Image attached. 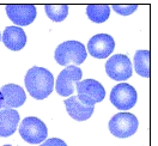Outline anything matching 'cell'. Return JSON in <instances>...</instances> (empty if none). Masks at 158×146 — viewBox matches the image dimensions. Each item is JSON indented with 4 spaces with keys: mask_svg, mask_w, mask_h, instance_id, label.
<instances>
[{
    "mask_svg": "<svg viewBox=\"0 0 158 146\" xmlns=\"http://www.w3.org/2000/svg\"><path fill=\"white\" fill-rule=\"evenodd\" d=\"M24 83L31 97L35 99H44L53 91L54 77L48 69L35 66L27 72Z\"/></svg>",
    "mask_w": 158,
    "mask_h": 146,
    "instance_id": "6da1fadb",
    "label": "cell"
},
{
    "mask_svg": "<svg viewBox=\"0 0 158 146\" xmlns=\"http://www.w3.org/2000/svg\"><path fill=\"white\" fill-rule=\"evenodd\" d=\"M54 58L61 66H69V64L78 66L86 59V48L78 41H66L56 47Z\"/></svg>",
    "mask_w": 158,
    "mask_h": 146,
    "instance_id": "7a4b0ae2",
    "label": "cell"
},
{
    "mask_svg": "<svg viewBox=\"0 0 158 146\" xmlns=\"http://www.w3.org/2000/svg\"><path fill=\"white\" fill-rule=\"evenodd\" d=\"M19 134L22 139L27 143L36 145L43 143L47 139L48 129L44 122L39 117L29 116L22 121L19 126Z\"/></svg>",
    "mask_w": 158,
    "mask_h": 146,
    "instance_id": "3957f363",
    "label": "cell"
},
{
    "mask_svg": "<svg viewBox=\"0 0 158 146\" xmlns=\"http://www.w3.org/2000/svg\"><path fill=\"white\" fill-rule=\"evenodd\" d=\"M74 88H77L78 99L85 106L95 107L96 103L102 102L106 97V89L95 79H85L78 81L76 83Z\"/></svg>",
    "mask_w": 158,
    "mask_h": 146,
    "instance_id": "277c9868",
    "label": "cell"
},
{
    "mask_svg": "<svg viewBox=\"0 0 158 146\" xmlns=\"http://www.w3.org/2000/svg\"><path fill=\"white\" fill-rule=\"evenodd\" d=\"M139 122L135 115L131 113H118L115 114L109 121V131L116 138H128L132 136L138 129Z\"/></svg>",
    "mask_w": 158,
    "mask_h": 146,
    "instance_id": "5b68a950",
    "label": "cell"
},
{
    "mask_svg": "<svg viewBox=\"0 0 158 146\" xmlns=\"http://www.w3.org/2000/svg\"><path fill=\"white\" fill-rule=\"evenodd\" d=\"M106 72L111 79L116 81H125L132 77V62L127 55L115 54L106 62Z\"/></svg>",
    "mask_w": 158,
    "mask_h": 146,
    "instance_id": "8992f818",
    "label": "cell"
},
{
    "mask_svg": "<svg viewBox=\"0 0 158 146\" xmlns=\"http://www.w3.org/2000/svg\"><path fill=\"white\" fill-rule=\"evenodd\" d=\"M138 95L135 89L127 83H120L115 85L110 92V102L118 110H129L137 103Z\"/></svg>",
    "mask_w": 158,
    "mask_h": 146,
    "instance_id": "52a82bcc",
    "label": "cell"
},
{
    "mask_svg": "<svg viewBox=\"0 0 158 146\" xmlns=\"http://www.w3.org/2000/svg\"><path fill=\"white\" fill-rule=\"evenodd\" d=\"M83 77V72L78 66L71 65L64 68L60 74L58 76V79L55 81V90L60 96H71L74 92V85L76 83L80 81Z\"/></svg>",
    "mask_w": 158,
    "mask_h": 146,
    "instance_id": "ba28073f",
    "label": "cell"
},
{
    "mask_svg": "<svg viewBox=\"0 0 158 146\" xmlns=\"http://www.w3.org/2000/svg\"><path fill=\"white\" fill-rule=\"evenodd\" d=\"M115 41L108 34H97L90 39L88 52L96 59H106L114 52Z\"/></svg>",
    "mask_w": 158,
    "mask_h": 146,
    "instance_id": "9c48e42d",
    "label": "cell"
},
{
    "mask_svg": "<svg viewBox=\"0 0 158 146\" xmlns=\"http://www.w3.org/2000/svg\"><path fill=\"white\" fill-rule=\"evenodd\" d=\"M6 15L16 25L25 27L31 24L37 15L36 7L29 4L22 5H7L6 6Z\"/></svg>",
    "mask_w": 158,
    "mask_h": 146,
    "instance_id": "30bf717a",
    "label": "cell"
},
{
    "mask_svg": "<svg viewBox=\"0 0 158 146\" xmlns=\"http://www.w3.org/2000/svg\"><path fill=\"white\" fill-rule=\"evenodd\" d=\"M2 95V108L4 109H15L23 106L27 101V95L19 85L7 84L0 90Z\"/></svg>",
    "mask_w": 158,
    "mask_h": 146,
    "instance_id": "8fae6325",
    "label": "cell"
},
{
    "mask_svg": "<svg viewBox=\"0 0 158 146\" xmlns=\"http://www.w3.org/2000/svg\"><path fill=\"white\" fill-rule=\"evenodd\" d=\"M1 40L6 48L15 52L23 49L27 44V35L19 27H7L2 32Z\"/></svg>",
    "mask_w": 158,
    "mask_h": 146,
    "instance_id": "7c38bea8",
    "label": "cell"
},
{
    "mask_svg": "<svg viewBox=\"0 0 158 146\" xmlns=\"http://www.w3.org/2000/svg\"><path fill=\"white\" fill-rule=\"evenodd\" d=\"M64 103H65V107H66L69 115L77 121H85V120L90 119L95 110V107H92V106L83 104L77 96H71L67 99H65Z\"/></svg>",
    "mask_w": 158,
    "mask_h": 146,
    "instance_id": "4fadbf2b",
    "label": "cell"
},
{
    "mask_svg": "<svg viewBox=\"0 0 158 146\" xmlns=\"http://www.w3.org/2000/svg\"><path fill=\"white\" fill-rule=\"evenodd\" d=\"M19 123V114L15 109L0 110V136L7 138L12 136Z\"/></svg>",
    "mask_w": 158,
    "mask_h": 146,
    "instance_id": "5bb4252c",
    "label": "cell"
},
{
    "mask_svg": "<svg viewBox=\"0 0 158 146\" xmlns=\"http://www.w3.org/2000/svg\"><path fill=\"white\" fill-rule=\"evenodd\" d=\"M134 69L139 76L150 77V50H137L134 54Z\"/></svg>",
    "mask_w": 158,
    "mask_h": 146,
    "instance_id": "9a60e30c",
    "label": "cell"
},
{
    "mask_svg": "<svg viewBox=\"0 0 158 146\" xmlns=\"http://www.w3.org/2000/svg\"><path fill=\"white\" fill-rule=\"evenodd\" d=\"M86 15L94 23H104L110 16V7L108 5H88Z\"/></svg>",
    "mask_w": 158,
    "mask_h": 146,
    "instance_id": "2e32d148",
    "label": "cell"
},
{
    "mask_svg": "<svg viewBox=\"0 0 158 146\" xmlns=\"http://www.w3.org/2000/svg\"><path fill=\"white\" fill-rule=\"evenodd\" d=\"M46 15L49 17L53 22H62L69 15V6L65 4H58V5H46L44 6Z\"/></svg>",
    "mask_w": 158,
    "mask_h": 146,
    "instance_id": "e0dca14e",
    "label": "cell"
},
{
    "mask_svg": "<svg viewBox=\"0 0 158 146\" xmlns=\"http://www.w3.org/2000/svg\"><path fill=\"white\" fill-rule=\"evenodd\" d=\"M111 7L116 13L121 15V16H129L137 11L138 5H118V4H114Z\"/></svg>",
    "mask_w": 158,
    "mask_h": 146,
    "instance_id": "ac0fdd59",
    "label": "cell"
},
{
    "mask_svg": "<svg viewBox=\"0 0 158 146\" xmlns=\"http://www.w3.org/2000/svg\"><path fill=\"white\" fill-rule=\"evenodd\" d=\"M40 146H67V144L59 138H50L48 140H44Z\"/></svg>",
    "mask_w": 158,
    "mask_h": 146,
    "instance_id": "d6986e66",
    "label": "cell"
},
{
    "mask_svg": "<svg viewBox=\"0 0 158 146\" xmlns=\"http://www.w3.org/2000/svg\"><path fill=\"white\" fill-rule=\"evenodd\" d=\"M2 108V95H1V92H0V109Z\"/></svg>",
    "mask_w": 158,
    "mask_h": 146,
    "instance_id": "ffe728a7",
    "label": "cell"
},
{
    "mask_svg": "<svg viewBox=\"0 0 158 146\" xmlns=\"http://www.w3.org/2000/svg\"><path fill=\"white\" fill-rule=\"evenodd\" d=\"M4 146H12V145H4Z\"/></svg>",
    "mask_w": 158,
    "mask_h": 146,
    "instance_id": "44dd1931",
    "label": "cell"
},
{
    "mask_svg": "<svg viewBox=\"0 0 158 146\" xmlns=\"http://www.w3.org/2000/svg\"><path fill=\"white\" fill-rule=\"evenodd\" d=\"M0 40H1V35H0Z\"/></svg>",
    "mask_w": 158,
    "mask_h": 146,
    "instance_id": "7402d4cb",
    "label": "cell"
}]
</instances>
